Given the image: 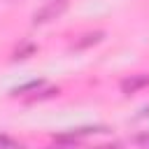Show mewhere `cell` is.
Masks as SVG:
<instances>
[{"instance_id":"cell-2","label":"cell","mask_w":149,"mask_h":149,"mask_svg":"<svg viewBox=\"0 0 149 149\" xmlns=\"http://www.w3.org/2000/svg\"><path fill=\"white\" fill-rule=\"evenodd\" d=\"M147 81H149L147 77H140V79H135V81H126V86H123V88H126V91H133V88H137V86H144Z\"/></svg>"},{"instance_id":"cell-1","label":"cell","mask_w":149,"mask_h":149,"mask_svg":"<svg viewBox=\"0 0 149 149\" xmlns=\"http://www.w3.org/2000/svg\"><path fill=\"white\" fill-rule=\"evenodd\" d=\"M63 7H65V0H58V2H51V5L47 7V9H42L40 14H35V21H47V19H49L51 14H58V12L63 9Z\"/></svg>"},{"instance_id":"cell-3","label":"cell","mask_w":149,"mask_h":149,"mask_svg":"<svg viewBox=\"0 0 149 149\" xmlns=\"http://www.w3.org/2000/svg\"><path fill=\"white\" fill-rule=\"evenodd\" d=\"M140 142H142V144H149V135H142V137H140Z\"/></svg>"}]
</instances>
